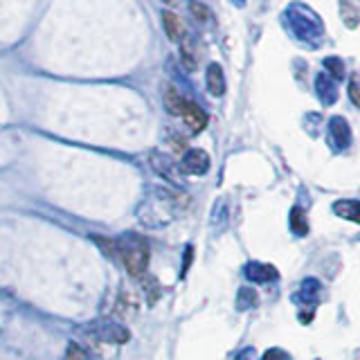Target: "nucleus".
I'll use <instances>...</instances> for the list:
<instances>
[{
  "mask_svg": "<svg viewBox=\"0 0 360 360\" xmlns=\"http://www.w3.org/2000/svg\"><path fill=\"white\" fill-rule=\"evenodd\" d=\"M97 338L101 342H108V345H124L129 342V329L124 324H117V322H101L99 329H97Z\"/></svg>",
  "mask_w": 360,
  "mask_h": 360,
  "instance_id": "7ed1b4c3",
  "label": "nucleus"
},
{
  "mask_svg": "<svg viewBox=\"0 0 360 360\" xmlns=\"http://www.w3.org/2000/svg\"><path fill=\"white\" fill-rule=\"evenodd\" d=\"M183 167L187 174L202 176V174H207V169H210V155L202 149H191L183 158Z\"/></svg>",
  "mask_w": 360,
  "mask_h": 360,
  "instance_id": "20e7f679",
  "label": "nucleus"
},
{
  "mask_svg": "<svg viewBox=\"0 0 360 360\" xmlns=\"http://www.w3.org/2000/svg\"><path fill=\"white\" fill-rule=\"evenodd\" d=\"M189 9L194 11L196 18H200V20H202V18H207V7H205V5H200V3H191V5H189Z\"/></svg>",
  "mask_w": 360,
  "mask_h": 360,
  "instance_id": "a211bd4d",
  "label": "nucleus"
},
{
  "mask_svg": "<svg viewBox=\"0 0 360 360\" xmlns=\"http://www.w3.org/2000/svg\"><path fill=\"white\" fill-rule=\"evenodd\" d=\"M207 90L214 97H221L225 93V75L219 63H212L207 68Z\"/></svg>",
  "mask_w": 360,
  "mask_h": 360,
  "instance_id": "0eeeda50",
  "label": "nucleus"
},
{
  "mask_svg": "<svg viewBox=\"0 0 360 360\" xmlns=\"http://www.w3.org/2000/svg\"><path fill=\"white\" fill-rule=\"evenodd\" d=\"M329 133L335 142V149H347L349 142H352V129L342 117H333L329 124Z\"/></svg>",
  "mask_w": 360,
  "mask_h": 360,
  "instance_id": "423d86ee",
  "label": "nucleus"
},
{
  "mask_svg": "<svg viewBox=\"0 0 360 360\" xmlns=\"http://www.w3.org/2000/svg\"><path fill=\"white\" fill-rule=\"evenodd\" d=\"M255 304H257V292L252 288H241L239 300H236V307H239L241 311H245V309H252Z\"/></svg>",
  "mask_w": 360,
  "mask_h": 360,
  "instance_id": "4468645a",
  "label": "nucleus"
},
{
  "mask_svg": "<svg viewBox=\"0 0 360 360\" xmlns=\"http://www.w3.org/2000/svg\"><path fill=\"white\" fill-rule=\"evenodd\" d=\"M162 3H167V5H176L178 0H162Z\"/></svg>",
  "mask_w": 360,
  "mask_h": 360,
  "instance_id": "aec40b11",
  "label": "nucleus"
},
{
  "mask_svg": "<svg viewBox=\"0 0 360 360\" xmlns=\"http://www.w3.org/2000/svg\"><path fill=\"white\" fill-rule=\"evenodd\" d=\"M340 14H342V20H345V25L349 30H354L358 22H360V11H356L354 5H349V3H342L340 5Z\"/></svg>",
  "mask_w": 360,
  "mask_h": 360,
  "instance_id": "f8f14e48",
  "label": "nucleus"
},
{
  "mask_svg": "<svg viewBox=\"0 0 360 360\" xmlns=\"http://www.w3.org/2000/svg\"><path fill=\"white\" fill-rule=\"evenodd\" d=\"M324 68L331 72V79H335V82H340L345 77V63L338 59V56H329V59L324 61Z\"/></svg>",
  "mask_w": 360,
  "mask_h": 360,
  "instance_id": "ddd939ff",
  "label": "nucleus"
},
{
  "mask_svg": "<svg viewBox=\"0 0 360 360\" xmlns=\"http://www.w3.org/2000/svg\"><path fill=\"white\" fill-rule=\"evenodd\" d=\"M248 279L257 281V284H266L270 279H277V270L270 264H250L245 268Z\"/></svg>",
  "mask_w": 360,
  "mask_h": 360,
  "instance_id": "6e6552de",
  "label": "nucleus"
},
{
  "mask_svg": "<svg viewBox=\"0 0 360 360\" xmlns=\"http://www.w3.org/2000/svg\"><path fill=\"white\" fill-rule=\"evenodd\" d=\"M117 262H122L133 277H140L149 266V245L138 236H124L117 241Z\"/></svg>",
  "mask_w": 360,
  "mask_h": 360,
  "instance_id": "f257e3e1",
  "label": "nucleus"
},
{
  "mask_svg": "<svg viewBox=\"0 0 360 360\" xmlns=\"http://www.w3.org/2000/svg\"><path fill=\"white\" fill-rule=\"evenodd\" d=\"M162 25H165V32H167V37L172 39V41H183L185 39V22L183 18H180L178 14H174V11H162Z\"/></svg>",
  "mask_w": 360,
  "mask_h": 360,
  "instance_id": "39448f33",
  "label": "nucleus"
},
{
  "mask_svg": "<svg viewBox=\"0 0 360 360\" xmlns=\"http://www.w3.org/2000/svg\"><path fill=\"white\" fill-rule=\"evenodd\" d=\"M349 97H352V101L360 108V82H358V75H352V82H349Z\"/></svg>",
  "mask_w": 360,
  "mask_h": 360,
  "instance_id": "dca6fc26",
  "label": "nucleus"
},
{
  "mask_svg": "<svg viewBox=\"0 0 360 360\" xmlns=\"http://www.w3.org/2000/svg\"><path fill=\"white\" fill-rule=\"evenodd\" d=\"M236 360H252V349H245V352H241L239 356H236Z\"/></svg>",
  "mask_w": 360,
  "mask_h": 360,
  "instance_id": "6ab92c4d",
  "label": "nucleus"
},
{
  "mask_svg": "<svg viewBox=\"0 0 360 360\" xmlns=\"http://www.w3.org/2000/svg\"><path fill=\"white\" fill-rule=\"evenodd\" d=\"M262 360H290V356L286 352H281V349H270V352L264 354Z\"/></svg>",
  "mask_w": 360,
  "mask_h": 360,
  "instance_id": "f3484780",
  "label": "nucleus"
},
{
  "mask_svg": "<svg viewBox=\"0 0 360 360\" xmlns=\"http://www.w3.org/2000/svg\"><path fill=\"white\" fill-rule=\"evenodd\" d=\"M290 228H292V232L300 234V236H304V234L309 232V219H307V214H304L302 207H292V212H290Z\"/></svg>",
  "mask_w": 360,
  "mask_h": 360,
  "instance_id": "9b49d317",
  "label": "nucleus"
},
{
  "mask_svg": "<svg viewBox=\"0 0 360 360\" xmlns=\"http://www.w3.org/2000/svg\"><path fill=\"white\" fill-rule=\"evenodd\" d=\"M335 217L347 219L352 223H360V200H338L333 202Z\"/></svg>",
  "mask_w": 360,
  "mask_h": 360,
  "instance_id": "1a4fd4ad",
  "label": "nucleus"
},
{
  "mask_svg": "<svg viewBox=\"0 0 360 360\" xmlns=\"http://www.w3.org/2000/svg\"><path fill=\"white\" fill-rule=\"evenodd\" d=\"M65 360H88V354L82 345L70 342L68 345V352H65Z\"/></svg>",
  "mask_w": 360,
  "mask_h": 360,
  "instance_id": "2eb2a0df",
  "label": "nucleus"
},
{
  "mask_svg": "<svg viewBox=\"0 0 360 360\" xmlns=\"http://www.w3.org/2000/svg\"><path fill=\"white\" fill-rule=\"evenodd\" d=\"M165 106H167L169 112L183 117L191 131H202L207 127V112L202 110L200 106H196L194 101L183 99L176 93V90H169V93L165 95Z\"/></svg>",
  "mask_w": 360,
  "mask_h": 360,
  "instance_id": "f03ea898",
  "label": "nucleus"
},
{
  "mask_svg": "<svg viewBox=\"0 0 360 360\" xmlns=\"http://www.w3.org/2000/svg\"><path fill=\"white\" fill-rule=\"evenodd\" d=\"M318 95L320 99L324 101V104H333L335 97H338V88L333 84L331 77L326 75H318Z\"/></svg>",
  "mask_w": 360,
  "mask_h": 360,
  "instance_id": "9d476101",
  "label": "nucleus"
}]
</instances>
